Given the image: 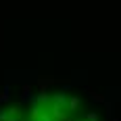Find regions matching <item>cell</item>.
<instances>
[{
    "mask_svg": "<svg viewBox=\"0 0 121 121\" xmlns=\"http://www.w3.org/2000/svg\"><path fill=\"white\" fill-rule=\"evenodd\" d=\"M9 100V94H6V90H0V102H6Z\"/></svg>",
    "mask_w": 121,
    "mask_h": 121,
    "instance_id": "cell-5",
    "label": "cell"
},
{
    "mask_svg": "<svg viewBox=\"0 0 121 121\" xmlns=\"http://www.w3.org/2000/svg\"><path fill=\"white\" fill-rule=\"evenodd\" d=\"M90 94H92V98H94L96 102H102V100H104V96H102V94H96V92H90Z\"/></svg>",
    "mask_w": 121,
    "mask_h": 121,
    "instance_id": "cell-4",
    "label": "cell"
},
{
    "mask_svg": "<svg viewBox=\"0 0 121 121\" xmlns=\"http://www.w3.org/2000/svg\"><path fill=\"white\" fill-rule=\"evenodd\" d=\"M67 104H69V111H75L77 109V107H79V98H69V102H67Z\"/></svg>",
    "mask_w": 121,
    "mask_h": 121,
    "instance_id": "cell-1",
    "label": "cell"
},
{
    "mask_svg": "<svg viewBox=\"0 0 121 121\" xmlns=\"http://www.w3.org/2000/svg\"><path fill=\"white\" fill-rule=\"evenodd\" d=\"M21 92H23V98H27L29 94H31V86H27V84H25L23 88H21Z\"/></svg>",
    "mask_w": 121,
    "mask_h": 121,
    "instance_id": "cell-3",
    "label": "cell"
},
{
    "mask_svg": "<svg viewBox=\"0 0 121 121\" xmlns=\"http://www.w3.org/2000/svg\"><path fill=\"white\" fill-rule=\"evenodd\" d=\"M9 115H11V119H13V117H21L19 107H11V109H9Z\"/></svg>",
    "mask_w": 121,
    "mask_h": 121,
    "instance_id": "cell-2",
    "label": "cell"
},
{
    "mask_svg": "<svg viewBox=\"0 0 121 121\" xmlns=\"http://www.w3.org/2000/svg\"><path fill=\"white\" fill-rule=\"evenodd\" d=\"M98 119V115H94V113H90V115H88V121H96Z\"/></svg>",
    "mask_w": 121,
    "mask_h": 121,
    "instance_id": "cell-6",
    "label": "cell"
}]
</instances>
